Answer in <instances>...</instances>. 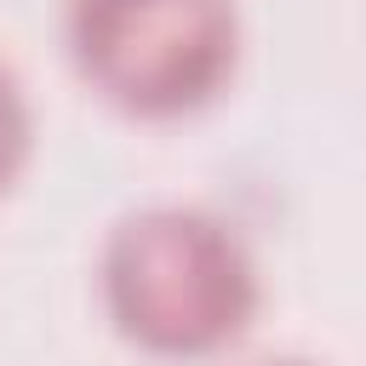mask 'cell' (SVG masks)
I'll use <instances>...</instances> for the list:
<instances>
[{
	"mask_svg": "<svg viewBox=\"0 0 366 366\" xmlns=\"http://www.w3.org/2000/svg\"><path fill=\"white\" fill-rule=\"evenodd\" d=\"M97 297L109 326L137 355L212 360L252 332L263 309V274L229 217L160 200L109 229L97 252Z\"/></svg>",
	"mask_w": 366,
	"mask_h": 366,
	"instance_id": "cell-1",
	"label": "cell"
},
{
	"mask_svg": "<svg viewBox=\"0 0 366 366\" xmlns=\"http://www.w3.org/2000/svg\"><path fill=\"white\" fill-rule=\"evenodd\" d=\"M63 46L126 120H189L240 69V0H69Z\"/></svg>",
	"mask_w": 366,
	"mask_h": 366,
	"instance_id": "cell-2",
	"label": "cell"
},
{
	"mask_svg": "<svg viewBox=\"0 0 366 366\" xmlns=\"http://www.w3.org/2000/svg\"><path fill=\"white\" fill-rule=\"evenodd\" d=\"M29 160H34V103L23 74L0 57V200L17 189Z\"/></svg>",
	"mask_w": 366,
	"mask_h": 366,
	"instance_id": "cell-3",
	"label": "cell"
},
{
	"mask_svg": "<svg viewBox=\"0 0 366 366\" xmlns=\"http://www.w3.org/2000/svg\"><path fill=\"white\" fill-rule=\"evenodd\" d=\"M252 366H320V360H303V355H274V360H252Z\"/></svg>",
	"mask_w": 366,
	"mask_h": 366,
	"instance_id": "cell-4",
	"label": "cell"
}]
</instances>
